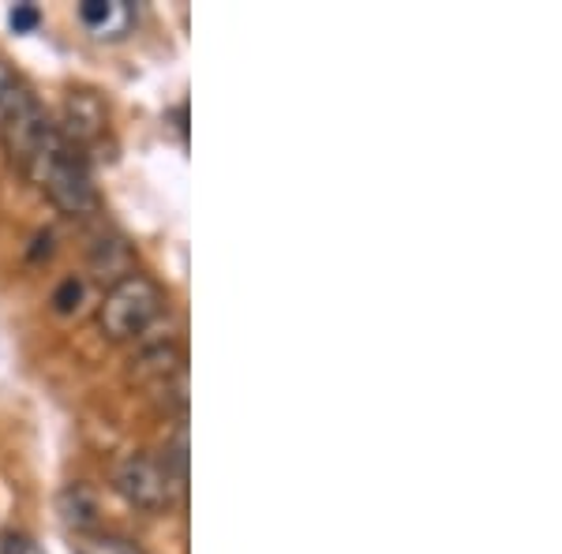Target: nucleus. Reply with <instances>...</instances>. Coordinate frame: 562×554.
I'll return each mask as SVG.
<instances>
[{
  "label": "nucleus",
  "instance_id": "nucleus-1",
  "mask_svg": "<svg viewBox=\"0 0 562 554\" xmlns=\"http://www.w3.org/2000/svg\"><path fill=\"white\" fill-rule=\"evenodd\" d=\"M158 312H161V289L150 278L128 274L105 293L98 323H102V330L113 341H128L135 333L147 330L158 319Z\"/></svg>",
  "mask_w": 562,
  "mask_h": 554
},
{
  "label": "nucleus",
  "instance_id": "nucleus-2",
  "mask_svg": "<svg viewBox=\"0 0 562 554\" xmlns=\"http://www.w3.org/2000/svg\"><path fill=\"white\" fill-rule=\"evenodd\" d=\"M34 180L49 192L53 203L68 214H87L94 206V188H90L87 169L79 166L76 150L68 147V139H60L57 147H49L38 161L26 166Z\"/></svg>",
  "mask_w": 562,
  "mask_h": 554
},
{
  "label": "nucleus",
  "instance_id": "nucleus-3",
  "mask_svg": "<svg viewBox=\"0 0 562 554\" xmlns=\"http://www.w3.org/2000/svg\"><path fill=\"white\" fill-rule=\"evenodd\" d=\"M113 487L121 490V498L135 506V510H161L173 498V487L180 484L166 465H158L154 457H143L139 453V457H128L116 465Z\"/></svg>",
  "mask_w": 562,
  "mask_h": 554
},
{
  "label": "nucleus",
  "instance_id": "nucleus-4",
  "mask_svg": "<svg viewBox=\"0 0 562 554\" xmlns=\"http://www.w3.org/2000/svg\"><path fill=\"white\" fill-rule=\"evenodd\" d=\"M65 121H68L71 139H94L105 124V113L90 94H71L68 105H65Z\"/></svg>",
  "mask_w": 562,
  "mask_h": 554
},
{
  "label": "nucleus",
  "instance_id": "nucleus-5",
  "mask_svg": "<svg viewBox=\"0 0 562 554\" xmlns=\"http://www.w3.org/2000/svg\"><path fill=\"white\" fill-rule=\"evenodd\" d=\"M60 517L71 529H90L98 521V506H94V495L83 487V484H71L65 495H60Z\"/></svg>",
  "mask_w": 562,
  "mask_h": 554
},
{
  "label": "nucleus",
  "instance_id": "nucleus-6",
  "mask_svg": "<svg viewBox=\"0 0 562 554\" xmlns=\"http://www.w3.org/2000/svg\"><path fill=\"white\" fill-rule=\"evenodd\" d=\"M79 15H83V23L90 31L102 34V38L113 31V20H128L124 4H109V0H83V4H79Z\"/></svg>",
  "mask_w": 562,
  "mask_h": 554
},
{
  "label": "nucleus",
  "instance_id": "nucleus-7",
  "mask_svg": "<svg viewBox=\"0 0 562 554\" xmlns=\"http://www.w3.org/2000/svg\"><path fill=\"white\" fill-rule=\"evenodd\" d=\"M79 299H83V285H79L76 278H68L65 285L53 293V304H57V312H76Z\"/></svg>",
  "mask_w": 562,
  "mask_h": 554
},
{
  "label": "nucleus",
  "instance_id": "nucleus-8",
  "mask_svg": "<svg viewBox=\"0 0 562 554\" xmlns=\"http://www.w3.org/2000/svg\"><path fill=\"white\" fill-rule=\"evenodd\" d=\"M79 554H143V551L132 547V543H124V540H94V543H87Z\"/></svg>",
  "mask_w": 562,
  "mask_h": 554
},
{
  "label": "nucleus",
  "instance_id": "nucleus-9",
  "mask_svg": "<svg viewBox=\"0 0 562 554\" xmlns=\"http://www.w3.org/2000/svg\"><path fill=\"white\" fill-rule=\"evenodd\" d=\"M12 26L20 34L34 31V26H38V8H34V4H15L12 8Z\"/></svg>",
  "mask_w": 562,
  "mask_h": 554
}]
</instances>
